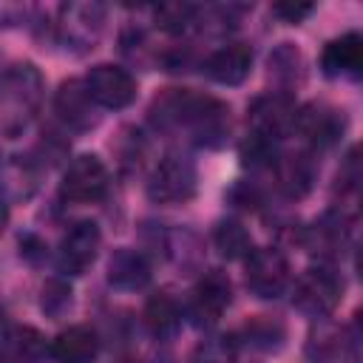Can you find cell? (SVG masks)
Returning a JSON list of instances; mask_svg holds the SVG:
<instances>
[{
  "label": "cell",
  "instance_id": "6da1fadb",
  "mask_svg": "<svg viewBox=\"0 0 363 363\" xmlns=\"http://www.w3.org/2000/svg\"><path fill=\"white\" fill-rule=\"evenodd\" d=\"M147 113L159 130L187 133L199 147H221L230 136V105L190 88H164Z\"/></svg>",
  "mask_w": 363,
  "mask_h": 363
},
{
  "label": "cell",
  "instance_id": "7a4b0ae2",
  "mask_svg": "<svg viewBox=\"0 0 363 363\" xmlns=\"http://www.w3.org/2000/svg\"><path fill=\"white\" fill-rule=\"evenodd\" d=\"M43 102V74L31 62H14L0 74V133L20 136Z\"/></svg>",
  "mask_w": 363,
  "mask_h": 363
},
{
  "label": "cell",
  "instance_id": "3957f363",
  "mask_svg": "<svg viewBox=\"0 0 363 363\" xmlns=\"http://www.w3.org/2000/svg\"><path fill=\"white\" fill-rule=\"evenodd\" d=\"M343 275L332 264H312L295 281L292 306L312 320H326L343 301Z\"/></svg>",
  "mask_w": 363,
  "mask_h": 363
},
{
  "label": "cell",
  "instance_id": "277c9868",
  "mask_svg": "<svg viewBox=\"0 0 363 363\" xmlns=\"http://www.w3.org/2000/svg\"><path fill=\"white\" fill-rule=\"evenodd\" d=\"M105 6L102 3H62L54 20L57 43L71 54H88L105 28Z\"/></svg>",
  "mask_w": 363,
  "mask_h": 363
},
{
  "label": "cell",
  "instance_id": "5b68a950",
  "mask_svg": "<svg viewBox=\"0 0 363 363\" xmlns=\"http://www.w3.org/2000/svg\"><path fill=\"white\" fill-rule=\"evenodd\" d=\"M196 184H199V176H196V164L179 153H167L164 159L156 162V167L150 170L147 176V184H145V193L153 204H184L196 196Z\"/></svg>",
  "mask_w": 363,
  "mask_h": 363
},
{
  "label": "cell",
  "instance_id": "8992f818",
  "mask_svg": "<svg viewBox=\"0 0 363 363\" xmlns=\"http://www.w3.org/2000/svg\"><path fill=\"white\" fill-rule=\"evenodd\" d=\"M295 111L298 108L289 94L269 91V94L258 96L247 111V128H250L247 136L278 147V142H284L295 130Z\"/></svg>",
  "mask_w": 363,
  "mask_h": 363
},
{
  "label": "cell",
  "instance_id": "52a82bcc",
  "mask_svg": "<svg viewBox=\"0 0 363 363\" xmlns=\"http://www.w3.org/2000/svg\"><path fill=\"white\" fill-rule=\"evenodd\" d=\"M111 173L105 162L96 153H79L68 162L62 182H60V196L71 204H94L108 193Z\"/></svg>",
  "mask_w": 363,
  "mask_h": 363
},
{
  "label": "cell",
  "instance_id": "ba28073f",
  "mask_svg": "<svg viewBox=\"0 0 363 363\" xmlns=\"http://www.w3.org/2000/svg\"><path fill=\"white\" fill-rule=\"evenodd\" d=\"M244 278L255 298L272 301L289 286V261L278 247H255L244 258Z\"/></svg>",
  "mask_w": 363,
  "mask_h": 363
},
{
  "label": "cell",
  "instance_id": "9c48e42d",
  "mask_svg": "<svg viewBox=\"0 0 363 363\" xmlns=\"http://www.w3.org/2000/svg\"><path fill=\"white\" fill-rule=\"evenodd\" d=\"M233 303V281L227 272L221 269H207L187 301V315L199 329H210L221 320V315L230 309Z\"/></svg>",
  "mask_w": 363,
  "mask_h": 363
},
{
  "label": "cell",
  "instance_id": "30bf717a",
  "mask_svg": "<svg viewBox=\"0 0 363 363\" xmlns=\"http://www.w3.org/2000/svg\"><path fill=\"white\" fill-rule=\"evenodd\" d=\"M85 91L91 94V99L96 102V108H108V111H122L136 99V79L130 71H125L122 65L113 62H96L88 68L85 79H82Z\"/></svg>",
  "mask_w": 363,
  "mask_h": 363
},
{
  "label": "cell",
  "instance_id": "8fae6325",
  "mask_svg": "<svg viewBox=\"0 0 363 363\" xmlns=\"http://www.w3.org/2000/svg\"><path fill=\"white\" fill-rule=\"evenodd\" d=\"M346 130V113L329 102H306L295 111V130L312 150L332 147Z\"/></svg>",
  "mask_w": 363,
  "mask_h": 363
},
{
  "label": "cell",
  "instance_id": "7c38bea8",
  "mask_svg": "<svg viewBox=\"0 0 363 363\" xmlns=\"http://www.w3.org/2000/svg\"><path fill=\"white\" fill-rule=\"evenodd\" d=\"M99 244H102V233H99V224L96 221H91V218L74 221L65 230V235L60 238V247H57V264H60V269L65 275H82L96 261Z\"/></svg>",
  "mask_w": 363,
  "mask_h": 363
},
{
  "label": "cell",
  "instance_id": "4fadbf2b",
  "mask_svg": "<svg viewBox=\"0 0 363 363\" xmlns=\"http://www.w3.org/2000/svg\"><path fill=\"white\" fill-rule=\"evenodd\" d=\"M54 113L65 125V130H74V133H85V130L99 125L96 102L85 91L82 79H65L57 88V94H54Z\"/></svg>",
  "mask_w": 363,
  "mask_h": 363
},
{
  "label": "cell",
  "instance_id": "5bb4252c",
  "mask_svg": "<svg viewBox=\"0 0 363 363\" xmlns=\"http://www.w3.org/2000/svg\"><path fill=\"white\" fill-rule=\"evenodd\" d=\"M306 357L309 363H360L357 337L343 326L320 320L306 340Z\"/></svg>",
  "mask_w": 363,
  "mask_h": 363
},
{
  "label": "cell",
  "instance_id": "9a60e30c",
  "mask_svg": "<svg viewBox=\"0 0 363 363\" xmlns=\"http://www.w3.org/2000/svg\"><path fill=\"white\" fill-rule=\"evenodd\" d=\"M320 71L332 79H357L363 71V37L346 31L329 40L320 51Z\"/></svg>",
  "mask_w": 363,
  "mask_h": 363
},
{
  "label": "cell",
  "instance_id": "2e32d148",
  "mask_svg": "<svg viewBox=\"0 0 363 363\" xmlns=\"http://www.w3.org/2000/svg\"><path fill=\"white\" fill-rule=\"evenodd\" d=\"M201 68L218 85H241L252 68V48L247 43H227L216 48Z\"/></svg>",
  "mask_w": 363,
  "mask_h": 363
},
{
  "label": "cell",
  "instance_id": "e0dca14e",
  "mask_svg": "<svg viewBox=\"0 0 363 363\" xmlns=\"http://www.w3.org/2000/svg\"><path fill=\"white\" fill-rule=\"evenodd\" d=\"M272 170H275V179H278V187L286 199H303L312 184H315V159L312 153L306 150H295V153H284V156H275L272 162Z\"/></svg>",
  "mask_w": 363,
  "mask_h": 363
},
{
  "label": "cell",
  "instance_id": "ac0fdd59",
  "mask_svg": "<svg viewBox=\"0 0 363 363\" xmlns=\"http://www.w3.org/2000/svg\"><path fill=\"white\" fill-rule=\"evenodd\" d=\"M108 284L113 289H125V292L145 289L150 284V264H147L145 252H139L133 247H116L108 258Z\"/></svg>",
  "mask_w": 363,
  "mask_h": 363
},
{
  "label": "cell",
  "instance_id": "d6986e66",
  "mask_svg": "<svg viewBox=\"0 0 363 363\" xmlns=\"http://www.w3.org/2000/svg\"><path fill=\"white\" fill-rule=\"evenodd\" d=\"M96 354H99V335L85 323H74L51 340V357L57 363H91Z\"/></svg>",
  "mask_w": 363,
  "mask_h": 363
},
{
  "label": "cell",
  "instance_id": "ffe728a7",
  "mask_svg": "<svg viewBox=\"0 0 363 363\" xmlns=\"http://www.w3.org/2000/svg\"><path fill=\"white\" fill-rule=\"evenodd\" d=\"M267 74H269V82L275 85L278 94L295 91L306 79V62H303L301 48L292 43L275 45L272 54L267 57Z\"/></svg>",
  "mask_w": 363,
  "mask_h": 363
},
{
  "label": "cell",
  "instance_id": "44dd1931",
  "mask_svg": "<svg viewBox=\"0 0 363 363\" xmlns=\"http://www.w3.org/2000/svg\"><path fill=\"white\" fill-rule=\"evenodd\" d=\"M142 320L147 326V332L159 340H167L179 332L182 326V303L173 298V292L159 289L147 298L145 309H142Z\"/></svg>",
  "mask_w": 363,
  "mask_h": 363
},
{
  "label": "cell",
  "instance_id": "7402d4cb",
  "mask_svg": "<svg viewBox=\"0 0 363 363\" xmlns=\"http://www.w3.org/2000/svg\"><path fill=\"white\" fill-rule=\"evenodd\" d=\"M213 247L218 250L221 258L227 261H238V258H247L250 250H252V235L250 230L235 221V218H221L216 227H213Z\"/></svg>",
  "mask_w": 363,
  "mask_h": 363
},
{
  "label": "cell",
  "instance_id": "603a6c76",
  "mask_svg": "<svg viewBox=\"0 0 363 363\" xmlns=\"http://www.w3.org/2000/svg\"><path fill=\"white\" fill-rule=\"evenodd\" d=\"M244 340L258 352H278L286 340V329L281 320H275L269 315H255L244 326Z\"/></svg>",
  "mask_w": 363,
  "mask_h": 363
},
{
  "label": "cell",
  "instance_id": "cb8c5ba5",
  "mask_svg": "<svg viewBox=\"0 0 363 363\" xmlns=\"http://www.w3.org/2000/svg\"><path fill=\"white\" fill-rule=\"evenodd\" d=\"M11 340V354L17 363H43L51 354V346L34 326H17L9 335Z\"/></svg>",
  "mask_w": 363,
  "mask_h": 363
},
{
  "label": "cell",
  "instance_id": "d4e9b609",
  "mask_svg": "<svg viewBox=\"0 0 363 363\" xmlns=\"http://www.w3.org/2000/svg\"><path fill=\"white\" fill-rule=\"evenodd\" d=\"M111 147H113V153L119 159V167L125 173H136L142 167L145 156H147V142H145L142 130H136V128H122Z\"/></svg>",
  "mask_w": 363,
  "mask_h": 363
},
{
  "label": "cell",
  "instance_id": "484cf974",
  "mask_svg": "<svg viewBox=\"0 0 363 363\" xmlns=\"http://www.w3.org/2000/svg\"><path fill=\"white\" fill-rule=\"evenodd\" d=\"M74 306V289L65 278H48L40 289V309L45 318L51 320H60L71 312Z\"/></svg>",
  "mask_w": 363,
  "mask_h": 363
},
{
  "label": "cell",
  "instance_id": "4316f807",
  "mask_svg": "<svg viewBox=\"0 0 363 363\" xmlns=\"http://www.w3.org/2000/svg\"><path fill=\"white\" fill-rule=\"evenodd\" d=\"M156 26L167 34H184L190 28H196L199 23V6L190 3H164L159 9H153Z\"/></svg>",
  "mask_w": 363,
  "mask_h": 363
},
{
  "label": "cell",
  "instance_id": "83f0119b",
  "mask_svg": "<svg viewBox=\"0 0 363 363\" xmlns=\"http://www.w3.org/2000/svg\"><path fill=\"white\" fill-rule=\"evenodd\" d=\"M335 193L340 196L343 204H354L357 201V193H360V153L357 147H352L335 176ZM340 204V207H343Z\"/></svg>",
  "mask_w": 363,
  "mask_h": 363
},
{
  "label": "cell",
  "instance_id": "f1b7e54d",
  "mask_svg": "<svg viewBox=\"0 0 363 363\" xmlns=\"http://www.w3.org/2000/svg\"><path fill=\"white\" fill-rule=\"evenodd\" d=\"M190 363H235V343H233V337L216 335V337L201 340L196 346Z\"/></svg>",
  "mask_w": 363,
  "mask_h": 363
},
{
  "label": "cell",
  "instance_id": "f546056e",
  "mask_svg": "<svg viewBox=\"0 0 363 363\" xmlns=\"http://www.w3.org/2000/svg\"><path fill=\"white\" fill-rule=\"evenodd\" d=\"M315 11L312 3H275L272 6V14L281 17L284 23H301L303 17H309Z\"/></svg>",
  "mask_w": 363,
  "mask_h": 363
},
{
  "label": "cell",
  "instance_id": "4dcf8cb0",
  "mask_svg": "<svg viewBox=\"0 0 363 363\" xmlns=\"http://www.w3.org/2000/svg\"><path fill=\"white\" fill-rule=\"evenodd\" d=\"M20 255H23L26 261H31V264H40V261H45L48 247H45V241H43V238H37V235L26 233V235H20Z\"/></svg>",
  "mask_w": 363,
  "mask_h": 363
},
{
  "label": "cell",
  "instance_id": "1f68e13d",
  "mask_svg": "<svg viewBox=\"0 0 363 363\" xmlns=\"http://www.w3.org/2000/svg\"><path fill=\"white\" fill-rule=\"evenodd\" d=\"M20 17H26V9L23 6L0 3V26H14V23H20Z\"/></svg>",
  "mask_w": 363,
  "mask_h": 363
},
{
  "label": "cell",
  "instance_id": "d6a6232c",
  "mask_svg": "<svg viewBox=\"0 0 363 363\" xmlns=\"http://www.w3.org/2000/svg\"><path fill=\"white\" fill-rule=\"evenodd\" d=\"M6 227H9V207H6V201L0 199V235H3Z\"/></svg>",
  "mask_w": 363,
  "mask_h": 363
},
{
  "label": "cell",
  "instance_id": "836d02e7",
  "mask_svg": "<svg viewBox=\"0 0 363 363\" xmlns=\"http://www.w3.org/2000/svg\"><path fill=\"white\" fill-rule=\"evenodd\" d=\"M0 363H9V357H6V354H3V352H0Z\"/></svg>",
  "mask_w": 363,
  "mask_h": 363
}]
</instances>
